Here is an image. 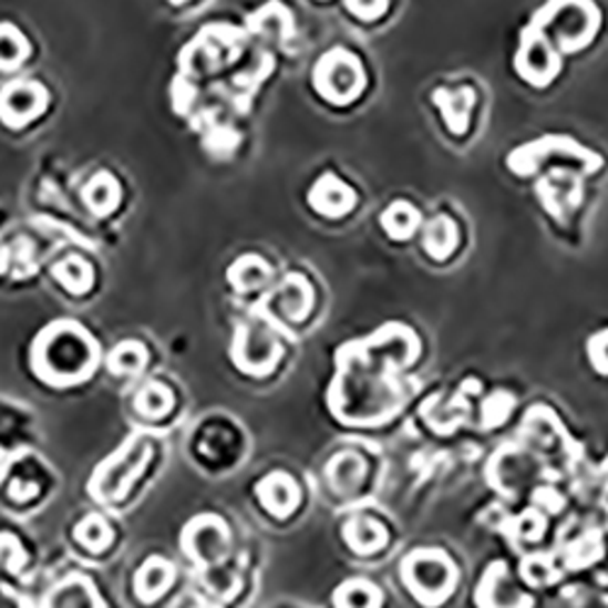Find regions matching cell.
Masks as SVG:
<instances>
[{
	"mask_svg": "<svg viewBox=\"0 0 608 608\" xmlns=\"http://www.w3.org/2000/svg\"><path fill=\"white\" fill-rule=\"evenodd\" d=\"M113 538H115V533L101 514H89L76 526V540L89 553H95V555L105 553L110 545H113Z\"/></svg>",
	"mask_w": 608,
	"mask_h": 608,
	"instance_id": "cell-24",
	"label": "cell"
},
{
	"mask_svg": "<svg viewBox=\"0 0 608 608\" xmlns=\"http://www.w3.org/2000/svg\"><path fill=\"white\" fill-rule=\"evenodd\" d=\"M56 280L73 295H83L93 288V268L85 258L71 256L54 268Z\"/></svg>",
	"mask_w": 608,
	"mask_h": 608,
	"instance_id": "cell-25",
	"label": "cell"
},
{
	"mask_svg": "<svg viewBox=\"0 0 608 608\" xmlns=\"http://www.w3.org/2000/svg\"><path fill=\"white\" fill-rule=\"evenodd\" d=\"M44 608H107L101 591L83 575H69L47 594Z\"/></svg>",
	"mask_w": 608,
	"mask_h": 608,
	"instance_id": "cell-13",
	"label": "cell"
},
{
	"mask_svg": "<svg viewBox=\"0 0 608 608\" xmlns=\"http://www.w3.org/2000/svg\"><path fill=\"white\" fill-rule=\"evenodd\" d=\"M146 443L140 441H130L124 449L110 457V461L97 470L93 482H91V492L95 494V499L103 502H117L122 499V494L130 490L134 477L140 475V470L146 463Z\"/></svg>",
	"mask_w": 608,
	"mask_h": 608,
	"instance_id": "cell-5",
	"label": "cell"
},
{
	"mask_svg": "<svg viewBox=\"0 0 608 608\" xmlns=\"http://www.w3.org/2000/svg\"><path fill=\"white\" fill-rule=\"evenodd\" d=\"M433 101L441 107L443 120L455 134H463L470 124V113L475 105V93L470 89L461 91H439L433 95Z\"/></svg>",
	"mask_w": 608,
	"mask_h": 608,
	"instance_id": "cell-18",
	"label": "cell"
},
{
	"mask_svg": "<svg viewBox=\"0 0 608 608\" xmlns=\"http://www.w3.org/2000/svg\"><path fill=\"white\" fill-rule=\"evenodd\" d=\"M229 548V528L225 526V521L213 516V514H203L200 518H195L188 524V528L183 530V550L188 553L190 560L197 565H215L225 557Z\"/></svg>",
	"mask_w": 608,
	"mask_h": 608,
	"instance_id": "cell-7",
	"label": "cell"
},
{
	"mask_svg": "<svg viewBox=\"0 0 608 608\" xmlns=\"http://www.w3.org/2000/svg\"><path fill=\"white\" fill-rule=\"evenodd\" d=\"M333 606L337 608H380L382 594L375 585H370L365 579H351L333 594Z\"/></svg>",
	"mask_w": 608,
	"mask_h": 608,
	"instance_id": "cell-21",
	"label": "cell"
},
{
	"mask_svg": "<svg viewBox=\"0 0 608 608\" xmlns=\"http://www.w3.org/2000/svg\"><path fill=\"white\" fill-rule=\"evenodd\" d=\"M512 406H514V400H512V394H494L492 400L485 404V419H490L487 424H499V421H504L508 416V412H512Z\"/></svg>",
	"mask_w": 608,
	"mask_h": 608,
	"instance_id": "cell-33",
	"label": "cell"
},
{
	"mask_svg": "<svg viewBox=\"0 0 608 608\" xmlns=\"http://www.w3.org/2000/svg\"><path fill=\"white\" fill-rule=\"evenodd\" d=\"M176 581V567L164 557H148L134 575V594L144 604L158 601Z\"/></svg>",
	"mask_w": 608,
	"mask_h": 608,
	"instance_id": "cell-15",
	"label": "cell"
},
{
	"mask_svg": "<svg viewBox=\"0 0 608 608\" xmlns=\"http://www.w3.org/2000/svg\"><path fill=\"white\" fill-rule=\"evenodd\" d=\"M477 606L480 608H530L533 599L528 594L514 587L508 579V567L504 563H494L482 577L477 587Z\"/></svg>",
	"mask_w": 608,
	"mask_h": 608,
	"instance_id": "cell-10",
	"label": "cell"
},
{
	"mask_svg": "<svg viewBox=\"0 0 608 608\" xmlns=\"http://www.w3.org/2000/svg\"><path fill=\"white\" fill-rule=\"evenodd\" d=\"M402 579L421 606L433 608L453 597L457 569L443 550H414L402 563Z\"/></svg>",
	"mask_w": 608,
	"mask_h": 608,
	"instance_id": "cell-2",
	"label": "cell"
},
{
	"mask_svg": "<svg viewBox=\"0 0 608 608\" xmlns=\"http://www.w3.org/2000/svg\"><path fill=\"white\" fill-rule=\"evenodd\" d=\"M278 300H280L285 317L292 321H300L307 317L309 309H312L315 295L302 276H288L278 292Z\"/></svg>",
	"mask_w": 608,
	"mask_h": 608,
	"instance_id": "cell-20",
	"label": "cell"
},
{
	"mask_svg": "<svg viewBox=\"0 0 608 608\" xmlns=\"http://www.w3.org/2000/svg\"><path fill=\"white\" fill-rule=\"evenodd\" d=\"M309 205H312L319 215L337 219L349 215L355 207V193L349 183H343L339 176H333V173H327V176H321L315 183V188L309 190Z\"/></svg>",
	"mask_w": 608,
	"mask_h": 608,
	"instance_id": "cell-11",
	"label": "cell"
},
{
	"mask_svg": "<svg viewBox=\"0 0 608 608\" xmlns=\"http://www.w3.org/2000/svg\"><path fill=\"white\" fill-rule=\"evenodd\" d=\"M521 577H524L530 587H543V585H550L557 575L550 557L536 553V555H528L524 565H521Z\"/></svg>",
	"mask_w": 608,
	"mask_h": 608,
	"instance_id": "cell-30",
	"label": "cell"
},
{
	"mask_svg": "<svg viewBox=\"0 0 608 608\" xmlns=\"http://www.w3.org/2000/svg\"><path fill=\"white\" fill-rule=\"evenodd\" d=\"M545 526V521L538 512H528V514H521L518 518V533L521 538H528V540H536L540 538V530Z\"/></svg>",
	"mask_w": 608,
	"mask_h": 608,
	"instance_id": "cell-35",
	"label": "cell"
},
{
	"mask_svg": "<svg viewBox=\"0 0 608 608\" xmlns=\"http://www.w3.org/2000/svg\"><path fill=\"white\" fill-rule=\"evenodd\" d=\"M538 193H540L543 205L548 207V213L553 217H565L569 209L577 207L579 197H581L579 178L573 176V173L553 171L550 176H545L540 181Z\"/></svg>",
	"mask_w": 608,
	"mask_h": 608,
	"instance_id": "cell-14",
	"label": "cell"
},
{
	"mask_svg": "<svg viewBox=\"0 0 608 608\" xmlns=\"http://www.w3.org/2000/svg\"><path fill=\"white\" fill-rule=\"evenodd\" d=\"M231 355L248 375H264L270 368H276L280 358V346L268 333L244 327L239 331L237 343H234Z\"/></svg>",
	"mask_w": 608,
	"mask_h": 608,
	"instance_id": "cell-9",
	"label": "cell"
},
{
	"mask_svg": "<svg viewBox=\"0 0 608 608\" xmlns=\"http://www.w3.org/2000/svg\"><path fill=\"white\" fill-rule=\"evenodd\" d=\"M315 85L319 95L333 105H349L365 89V71L355 54L343 47L321 56L315 69Z\"/></svg>",
	"mask_w": 608,
	"mask_h": 608,
	"instance_id": "cell-4",
	"label": "cell"
},
{
	"mask_svg": "<svg viewBox=\"0 0 608 608\" xmlns=\"http://www.w3.org/2000/svg\"><path fill=\"white\" fill-rule=\"evenodd\" d=\"M533 24L545 34L550 32L560 52L573 54L594 40L601 24V12L591 3H553L538 10Z\"/></svg>",
	"mask_w": 608,
	"mask_h": 608,
	"instance_id": "cell-3",
	"label": "cell"
},
{
	"mask_svg": "<svg viewBox=\"0 0 608 608\" xmlns=\"http://www.w3.org/2000/svg\"><path fill=\"white\" fill-rule=\"evenodd\" d=\"M136 412L148 416V419H158L166 416L173 409V392L161 382H148L146 388L136 394Z\"/></svg>",
	"mask_w": 608,
	"mask_h": 608,
	"instance_id": "cell-28",
	"label": "cell"
},
{
	"mask_svg": "<svg viewBox=\"0 0 608 608\" xmlns=\"http://www.w3.org/2000/svg\"><path fill=\"white\" fill-rule=\"evenodd\" d=\"M516 69L521 73V79L538 85V89L548 85L557 76V71H560V54H557V49L550 44L548 34L538 30L536 24H530V28H526L524 34H521Z\"/></svg>",
	"mask_w": 608,
	"mask_h": 608,
	"instance_id": "cell-6",
	"label": "cell"
},
{
	"mask_svg": "<svg viewBox=\"0 0 608 608\" xmlns=\"http://www.w3.org/2000/svg\"><path fill=\"white\" fill-rule=\"evenodd\" d=\"M256 496L260 506L278 518L290 516L297 508V504H300V490H297V482L285 473H270L268 477L260 480L256 487Z\"/></svg>",
	"mask_w": 608,
	"mask_h": 608,
	"instance_id": "cell-12",
	"label": "cell"
},
{
	"mask_svg": "<svg viewBox=\"0 0 608 608\" xmlns=\"http://www.w3.org/2000/svg\"><path fill=\"white\" fill-rule=\"evenodd\" d=\"M24 565V550L18 540H12L8 533L0 536V567H8L10 573H18Z\"/></svg>",
	"mask_w": 608,
	"mask_h": 608,
	"instance_id": "cell-32",
	"label": "cell"
},
{
	"mask_svg": "<svg viewBox=\"0 0 608 608\" xmlns=\"http://www.w3.org/2000/svg\"><path fill=\"white\" fill-rule=\"evenodd\" d=\"M419 225H421V217L409 203H394L382 213V229L388 231V237L396 241L412 239Z\"/></svg>",
	"mask_w": 608,
	"mask_h": 608,
	"instance_id": "cell-22",
	"label": "cell"
},
{
	"mask_svg": "<svg viewBox=\"0 0 608 608\" xmlns=\"http://www.w3.org/2000/svg\"><path fill=\"white\" fill-rule=\"evenodd\" d=\"M457 241H461V234L451 217H433L424 229V248L436 260L449 258L457 248Z\"/></svg>",
	"mask_w": 608,
	"mask_h": 608,
	"instance_id": "cell-19",
	"label": "cell"
},
{
	"mask_svg": "<svg viewBox=\"0 0 608 608\" xmlns=\"http://www.w3.org/2000/svg\"><path fill=\"white\" fill-rule=\"evenodd\" d=\"M30 56V44L16 24H0V71L18 69Z\"/></svg>",
	"mask_w": 608,
	"mask_h": 608,
	"instance_id": "cell-26",
	"label": "cell"
},
{
	"mask_svg": "<svg viewBox=\"0 0 608 608\" xmlns=\"http://www.w3.org/2000/svg\"><path fill=\"white\" fill-rule=\"evenodd\" d=\"M361 475H363V461L353 453L339 455V461L329 465V482H333V487L341 492L353 490L358 482L363 480Z\"/></svg>",
	"mask_w": 608,
	"mask_h": 608,
	"instance_id": "cell-29",
	"label": "cell"
},
{
	"mask_svg": "<svg viewBox=\"0 0 608 608\" xmlns=\"http://www.w3.org/2000/svg\"><path fill=\"white\" fill-rule=\"evenodd\" d=\"M343 536H346V543L361 555L378 553L384 548V543H388V530H384L380 521L370 516H358L349 521L343 528Z\"/></svg>",
	"mask_w": 608,
	"mask_h": 608,
	"instance_id": "cell-16",
	"label": "cell"
},
{
	"mask_svg": "<svg viewBox=\"0 0 608 608\" xmlns=\"http://www.w3.org/2000/svg\"><path fill=\"white\" fill-rule=\"evenodd\" d=\"M146 349L136 341H122L117 349L110 353L107 358V368L115 375H136L142 372L146 365Z\"/></svg>",
	"mask_w": 608,
	"mask_h": 608,
	"instance_id": "cell-27",
	"label": "cell"
},
{
	"mask_svg": "<svg viewBox=\"0 0 608 608\" xmlns=\"http://www.w3.org/2000/svg\"><path fill=\"white\" fill-rule=\"evenodd\" d=\"M49 103V95L42 83L18 81L0 91V120L8 127H24V124L40 117Z\"/></svg>",
	"mask_w": 608,
	"mask_h": 608,
	"instance_id": "cell-8",
	"label": "cell"
},
{
	"mask_svg": "<svg viewBox=\"0 0 608 608\" xmlns=\"http://www.w3.org/2000/svg\"><path fill=\"white\" fill-rule=\"evenodd\" d=\"M101 361L95 339L79 321L59 319L49 324L32 346L34 372L54 388L85 382Z\"/></svg>",
	"mask_w": 608,
	"mask_h": 608,
	"instance_id": "cell-1",
	"label": "cell"
},
{
	"mask_svg": "<svg viewBox=\"0 0 608 608\" xmlns=\"http://www.w3.org/2000/svg\"><path fill=\"white\" fill-rule=\"evenodd\" d=\"M83 203L93 215L105 217L120 205V183L113 173H97L83 188Z\"/></svg>",
	"mask_w": 608,
	"mask_h": 608,
	"instance_id": "cell-17",
	"label": "cell"
},
{
	"mask_svg": "<svg viewBox=\"0 0 608 608\" xmlns=\"http://www.w3.org/2000/svg\"><path fill=\"white\" fill-rule=\"evenodd\" d=\"M601 555V543L597 536H585L581 540H577L573 548H569V565L573 567H581V565H589L597 560V557Z\"/></svg>",
	"mask_w": 608,
	"mask_h": 608,
	"instance_id": "cell-31",
	"label": "cell"
},
{
	"mask_svg": "<svg viewBox=\"0 0 608 608\" xmlns=\"http://www.w3.org/2000/svg\"><path fill=\"white\" fill-rule=\"evenodd\" d=\"M589 358L594 368L608 375V331L597 333V337L589 341Z\"/></svg>",
	"mask_w": 608,
	"mask_h": 608,
	"instance_id": "cell-34",
	"label": "cell"
},
{
	"mask_svg": "<svg viewBox=\"0 0 608 608\" xmlns=\"http://www.w3.org/2000/svg\"><path fill=\"white\" fill-rule=\"evenodd\" d=\"M270 278V266L258 256H244L229 270V280L237 290L248 292L256 288H264Z\"/></svg>",
	"mask_w": 608,
	"mask_h": 608,
	"instance_id": "cell-23",
	"label": "cell"
}]
</instances>
